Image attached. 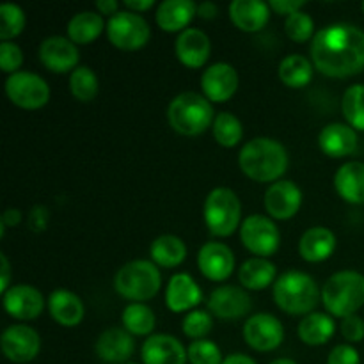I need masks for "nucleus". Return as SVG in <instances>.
I'll return each mask as SVG.
<instances>
[{
  "label": "nucleus",
  "mask_w": 364,
  "mask_h": 364,
  "mask_svg": "<svg viewBox=\"0 0 364 364\" xmlns=\"http://www.w3.org/2000/svg\"><path fill=\"white\" fill-rule=\"evenodd\" d=\"M358 132L345 123H331L318 135L320 149L331 159L348 156L358 149Z\"/></svg>",
  "instance_id": "23"
},
{
  "label": "nucleus",
  "mask_w": 364,
  "mask_h": 364,
  "mask_svg": "<svg viewBox=\"0 0 364 364\" xmlns=\"http://www.w3.org/2000/svg\"><path fill=\"white\" fill-rule=\"evenodd\" d=\"M284 32H287L288 38L295 43H306L309 41L315 32V21L304 11H297V13L287 16V21H284Z\"/></svg>",
  "instance_id": "39"
},
{
  "label": "nucleus",
  "mask_w": 364,
  "mask_h": 364,
  "mask_svg": "<svg viewBox=\"0 0 364 364\" xmlns=\"http://www.w3.org/2000/svg\"><path fill=\"white\" fill-rule=\"evenodd\" d=\"M205 223L213 237H230L240 228L242 203L228 187H217L205 199Z\"/></svg>",
  "instance_id": "7"
},
{
  "label": "nucleus",
  "mask_w": 364,
  "mask_h": 364,
  "mask_svg": "<svg viewBox=\"0 0 364 364\" xmlns=\"http://www.w3.org/2000/svg\"><path fill=\"white\" fill-rule=\"evenodd\" d=\"M270 364H297L294 361V359H288V358H279L276 359V361H272Z\"/></svg>",
  "instance_id": "53"
},
{
  "label": "nucleus",
  "mask_w": 364,
  "mask_h": 364,
  "mask_svg": "<svg viewBox=\"0 0 364 364\" xmlns=\"http://www.w3.org/2000/svg\"><path fill=\"white\" fill-rule=\"evenodd\" d=\"M2 297L7 315L18 320L38 318L45 308L41 291L31 284H13Z\"/></svg>",
  "instance_id": "18"
},
{
  "label": "nucleus",
  "mask_w": 364,
  "mask_h": 364,
  "mask_svg": "<svg viewBox=\"0 0 364 364\" xmlns=\"http://www.w3.org/2000/svg\"><path fill=\"white\" fill-rule=\"evenodd\" d=\"M201 89L205 92V98L210 100V102H228L238 89L237 70L228 63L212 64L203 73Z\"/></svg>",
  "instance_id": "17"
},
{
  "label": "nucleus",
  "mask_w": 364,
  "mask_h": 364,
  "mask_svg": "<svg viewBox=\"0 0 364 364\" xmlns=\"http://www.w3.org/2000/svg\"><path fill=\"white\" fill-rule=\"evenodd\" d=\"M198 267L203 276L215 283H223L233 274L235 255L226 244L208 242L198 252Z\"/></svg>",
  "instance_id": "16"
},
{
  "label": "nucleus",
  "mask_w": 364,
  "mask_h": 364,
  "mask_svg": "<svg viewBox=\"0 0 364 364\" xmlns=\"http://www.w3.org/2000/svg\"><path fill=\"white\" fill-rule=\"evenodd\" d=\"M213 137L223 148H235L244 137L242 121L231 112H219L213 121Z\"/></svg>",
  "instance_id": "35"
},
{
  "label": "nucleus",
  "mask_w": 364,
  "mask_h": 364,
  "mask_svg": "<svg viewBox=\"0 0 364 364\" xmlns=\"http://www.w3.org/2000/svg\"><path fill=\"white\" fill-rule=\"evenodd\" d=\"M302 206V191L290 180H279L265 192V210L272 219L288 220Z\"/></svg>",
  "instance_id": "15"
},
{
  "label": "nucleus",
  "mask_w": 364,
  "mask_h": 364,
  "mask_svg": "<svg viewBox=\"0 0 364 364\" xmlns=\"http://www.w3.org/2000/svg\"><path fill=\"white\" fill-rule=\"evenodd\" d=\"M162 287V276L156 265L148 259H134L117 270L114 288L123 299L132 302L151 301Z\"/></svg>",
  "instance_id": "6"
},
{
  "label": "nucleus",
  "mask_w": 364,
  "mask_h": 364,
  "mask_svg": "<svg viewBox=\"0 0 364 364\" xmlns=\"http://www.w3.org/2000/svg\"><path fill=\"white\" fill-rule=\"evenodd\" d=\"M103 27H105V23H103L102 14L95 13V11H82L68 21L66 31L68 38L75 45H89L100 38Z\"/></svg>",
  "instance_id": "32"
},
{
  "label": "nucleus",
  "mask_w": 364,
  "mask_h": 364,
  "mask_svg": "<svg viewBox=\"0 0 364 364\" xmlns=\"http://www.w3.org/2000/svg\"><path fill=\"white\" fill-rule=\"evenodd\" d=\"M219 9L213 2H201L198 6V14L203 18V20H213L217 16Z\"/></svg>",
  "instance_id": "50"
},
{
  "label": "nucleus",
  "mask_w": 364,
  "mask_h": 364,
  "mask_svg": "<svg viewBox=\"0 0 364 364\" xmlns=\"http://www.w3.org/2000/svg\"><path fill=\"white\" fill-rule=\"evenodd\" d=\"M334 331H336V323L329 315H326V313H309L299 323L297 333L302 343L309 345V347H320V345H326L333 338Z\"/></svg>",
  "instance_id": "30"
},
{
  "label": "nucleus",
  "mask_w": 364,
  "mask_h": 364,
  "mask_svg": "<svg viewBox=\"0 0 364 364\" xmlns=\"http://www.w3.org/2000/svg\"><path fill=\"white\" fill-rule=\"evenodd\" d=\"M304 6V0H270L269 2L270 9L276 11L277 14H287V16L297 13V11H301Z\"/></svg>",
  "instance_id": "46"
},
{
  "label": "nucleus",
  "mask_w": 364,
  "mask_h": 364,
  "mask_svg": "<svg viewBox=\"0 0 364 364\" xmlns=\"http://www.w3.org/2000/svg\"><path fill=\"white\" fill-rule=\"evenodd\" d=\"M48 220H50V212L46 206H34V208L28 212V228H31L34 233H41V231L46 230L48 226Z\"/></svg>",
  "instance_id": "45"
},
{
  "label": "nucleus",
  "mask_w": 364,
  "mask_h": 364,
  "mask_svg": "<svg viewBox=\"0 0 364 364\" xmlns=\"http://www.w3.org/2000/svg\"><path fill=\"white\" fill-rule=\"evenodd\" d=\"M0 262H2V270H0V272H2V281H0V291H2V295L6 294L7 290H9V284H11V265H9V262H7V256L4 255H0Z\"/></svg>",
  "instance_id": "48"
},
{
  "label": "nucleus",
  "mask_w": 364,
  "mask_h": 364,
  "mask_svg": "<svg viewBox=\"0 0 364 364\" xmlns=\"http://www.w3.org/2000/svg\"><path fill=\"white\" fill-rule=\"evenodd\" d=\"M127 364H137V363H127Z\"/></svg>",
  "instance_id": "55"
},
{
  "label": "nucleus",
  "mask_w": 364,
  "mask_h": 364,
  "mask_svg": "<svg viewBox=\"0 0 364 364\" xmlns=\"http://www.w3.org/2000/svg\"><path fill=\"white\" fill-rule=\"evenodd\" d=\"M208 311L220 320H238L247 315L252 308V301L247 291L240 287L226 284L210 294Z\"/></svg>",
  "instance_id": "13"
},
{
  "label": "nucleus",
  "mask_w": 364,
  "mask_h": 364,
  "mask_svg": "<svg viewBox=\"0 0 364 364\" xmlns=\"http://www.w3.org/2000/svg\"><path fill=\"white\" fill-rule=\"evenodd\" d=\"M39 60L46 70L52 73H68V71L78 68V53L77 45L70 38L63 36H50L39 45L38 50Z\"/></svg>",
  "instance_id": "14"
},
{
  "label": "nucleus",
  "mask_w": 364,
  "mask_h": 364,
  "mask_svg": "<svg viewBox=\"0 0 364 364\" xmlns=\"http://www.w3.org/2000/svg\"><path fill=\"white\" fill-rule=\"evenodd\" d=\"M322 302L338 318L355 315L364 306V276L355 270L333 274L322 288Z\"/></svg>",
  "instance_id": "5"
},
{
  "label": "nucleus",
  "mask_w": 364,
  "mask_h": 364,
  "mask_svg": "<svg viewBox=\"0 0 364 364\" xmlns=\"http://www.w3.org/2000/svg\"><path fill=\"white\" fill-rule=\"evenodd\" d=\"M363 13H364V2H363Z\"/></svg>",
  "instance_id": "54"
},
{
  "label": "nucleus",
  "mask_w": 364,
  "mask_h": 364,
  "mask_svg": "<svg viewBox=\"0 0 364 364\" xmlns=\"http://www.w3.org/2000/svg\"><path fill=\"white\" fill-rule=\"evenodd\" d=\"M276 265L267 258H249L238 269V279L247 290H265L276 279Z\"/></svg>",
  "instance_id": "29"
},
{
  "label": "nucleus",
  "mask_w": 364,
  "mask_h": 364,
  "mask_svg": "<svg viewBox=\"0 0 364 364\" xmlns=\"http://www.w3.org/2000/svg\"><path fill=\"white\" fill-rule=\"evenodd\" d=\"M213 107L210 100L198 92H181L171 100L167 107V121L174 132L187 137L203 134L215 121Z\"/></svg>",
  "instance_id": "4"
},
{
  "label": "nucleus",
  "mask_w": 364,
  "mask_h": 364,
  "mask_svg": "<svg viewBox=\"0 0 364 364\" xmlns=\"http://www.w3.org/2000/svg\"><path fill=\"white\" fill-rule=\"evenodd\" d=\"M322 291L318 284L301 270H288L274 283V301L277 308L291 316L309 315L318 306Z\"/></svg>",
  "instance_id": "3"
},
{
  "label": "nucleus",
  "mask_w": 364,
  "mask_h": 364,
  "mask_svg": "<svg viewBox=\"0 0 364 364\" xmlns=\"http://www.w3.org/2000/svg\"><path fill=\"white\" fill-rule=\"evenodd\" d=\"M240 240L252 255L265 258L277 252L281 244V233L276 223L265 215H249L240 226Z\"/></svg>",
  "instance_id": "10"
},
{
  "label": "nucleus",
  "mask_w": 364,
  "mask_h": 364,
  "mask_svg": "<svg viewBox=\"0 0 364 364\" xmlns=\"http://www.w3.org/2000/svg\"><path fill=\"white\" fill-rule=\"evenodd\" d=\"M334 188L350 205H364V164H343L334 176Z\"/></svg>",
  "instance_id": "28"
},
{
  "label": "nucleus",
  "mask_w": 364,
  "mask_h": 364,
  "mask_svg": "<svg viewBox=\"0 0 364 364\" xmlns=\"http://www.w3.org/2000/svg\"><path fill=\"white\" fill-rule=\"evenodd\" d=\"M203 301V291L192 276L188 274H174L166 288V306L173 313L194 311L196 306Z\"/></svg>",
  "instance_id": "21"
},
{
  "label": "nucleus",
  "mask_w": 364,
  "mask_h": 364,
  "mask_svg": "<svg viewBox=\"0 0 364 364\" xmlns=\"http://www.w3.org/2000/svg\"><path fill=\"white\" fill-rule=\"evenodd\" d=\"M95 350L103 363L127 364L135 352V341L124 327H109L96 340Z\"/></svg>",
  "instance_id": "19"
},
{
  "label": "nucleus",
  "mask_w": 364,
  "mask_h": 364,
  "mask_svg": "<svg viewBox=\"0 0 364 364\" xmlns=\"http://www.w3.org/2000/svg\"><path fill=\"white\" fill-rule=\"evenodd\" d=\"M238 166L251 180L259 183H276L288 169V153L276 139L256 137L245 142L240 149Z\"/></svg>",
  "instance_id": "2"
},
{
  "label": "nucleus",
  "mask_w": 364,
  "mask_h": 364,
  "mask_svg": "<svg viewBox=\"0 0 364 364\" xmlns=\"http://www.w3.org/2000/svg\"><path fill=\"white\" fill-rule=\"evenodd\" d=\"M327 364H361V358L352 345H336L327 355Z\"/></svg>",
  "instance_id": "44"
},
{
  "label": "nucleus",
  "mask_w": 364,
  "mask_h": 364,
  "mask_svg": "<svg viewBox=\"0 0 364 364\" xmlns=\"http://www.w3.org/2000/svg\"><path fill=\"white\" fill-rule=\"evenodd\" d=\"M25 18L23 9L16 4H2L0 6V39L2 41H9V39L16 38L23 32L25 28Z\"/></svg>",
  "instance_id": "38"
},
{
  "label": "nucleus",
  "mask_w": 364,
  "mask_h": 364,
  "mask_svg": "<svg viewBox=\"0 0 364 364\" xmlns=\"http://www.w3.org/2000/svg\"><path fill=\"white\" fill-rule=\"evenodd\" d=\"M213 327V318L210 311H203V309H194L188 313L181 322V329H183L185 336L192 338V340H205L206 334H210Z\"/></svg>",
  "instance_id": "40"
},
{
  "label": "nucleus",
  "mask_w": 364,
  "mask_h": 364,
  "mask_svg": "<svg viewBox=\"0 0 364 364\" xmlns=\"http://www.w3.org/2000/svg\"><path fill=\"white\" fill-rule=\"evenodd\" d=\"M107 38L116 48L134 52L148 45L151 31L148 21L141 14L132 11H117L107 21Z\"/></svg>",
  "instance_id": "8"
},
{
  "label": "nucleus",
  "mask_w": 364,
  "mask_h": 364,
  "mask_svg": "<svg viewBox=\"0 0 364 364\" xmlns=\"http://www.w3.org/2000/svg\"><path fill=\"white\" fill-rule=\"evenodd\" d=\"M191 364H223V352L213 341L196 340L187 348Z\"/></svg>",
  "instance_id": "41"
},
{
  "label": "nucleus",
  "mask_w": 364,
  "mask_h": 364,
  "mask_svg": "<svg viewBox=\"0 0 364 364\" xmlns=\"http://www.w3.org/2000/svg\"><path fill=\"white\" fill-rule=\"evenodd\" d=\"M336 249V237L323 226L309 228L299 242V252L309 263H320L331 258Z\"/></svg>",
  "instance_id": "27"
},
{
  "label": "nucleus",
  "mask_w": 364,
  "mask_h": 364,
  "mask_svg": "<svg viewBox=\"0 0 364 364\" xmlns=\"http://www.w3.org/2000/svg\"><path fill=\"white\" fill-rule=\"evenodd\" d=\"M341 334L350 343H359L364 340V320L359 315H352L341 322Z\"/></svg>",
  "instance_id": "43"
},
{
  "label": "nucleus",
  "mask_w": 364,
  "mask_h": 364,
  "mask_svg": "<svg viewBox=\"0 0 364 364\" xmlns=\"http://www.w3.org/2000/svg\"><path fill=\"white\" fill-rule=\"evenodd\" d=\"M123 327L132 334V336H146V334L153 333L156 326V316L142 302H132L124 308L123 316Z\"/></svg>",
  "instance_id": "34"
},
{
  "label": "nucleus",
  "mask_w": 364,
  "mask_h": 364,
  "mask_svg": "<svg viewBox=\"0 0 364 364\" xmlns=\"http://www.w3.org/2000/svg\"><path fill=\"white\" fill-rule=\"evenodd\" d=\"M277 73H279L281 82L288 87H306L313 78V63L301 53H291L281 60Z\"/></svg>",
  "instance_id": "33"
},
{
  "label": "nucleus",
  "mask_w": 364,
  "mask_h": 364,
  "mask_svg": "<svg viewBox=\"0 0 364 364\" xmlns=\"http://www.w3.org/2000/svg\"><path fill=\"white\" fill-rule=\"evenodd\" d=\"M6 95L20 109L36 110L48 103L50 87L45 78L32 71H16L7 77Z\"/></svg>",
  "instance_id": "9"
},
{
  "label": "nucleus",
  "mask_w": 364,
  "mask_h": 364,
  "mask_svg": "<svg viewBox=\"0 0 364 364\" xmlns=\"http://www.w3.org/2000/svg\"><path fill=\"white\" fill-rule=\"evenodd\" d=\"M230 18L240 31L258 32L269 23L270 7L262 0H235L230 6Z\"/></svg>",
  "instance_id": "26"
},
{
  "label": "nucleus",
  "mask_w": 364,
  "mask_h": 364,
  "mask_svg": "<svg viewBox=\"0 0 364 364\" xmlns=\"http://www.w3.org/2000/svg\"><path fill=\"white\" fill-rule=\"evenodd\" d=\"M2 352L11 363L25 364L36 359V355L41 350V338L32 327L23 326H11L4 331L2 340Z\"/></svg>",
  "instance_id": "12"
},
{
  "label": "nucleus",
  "mask_w": 364,
  "mask_h": 364,
  "mask_svg": "<svg viewBox=\"0 0 364 364\" xmlns=\"http://www.w3.org/2000/svg\"><path fill=\"white\" fill-rule=\"evenodd\" d=\"M341 110L354 130L364 132V84H355L345 91L341 100Z\"/></svg>",
  "instance_id": "37"
},
{
  "label": "nucleus",
  "mask_w": 364,
  "mask_h": 364,
  "mask_svg": "<svg viewBox=\"0 0 364 364\" xmlns=\"http://www.w3.org/2000/svg\"><path fill=\"white\" fill-rule=\"evenodd\" d=\"M313 66L331 78H348L364 70V31L352 23H333L313 38Z\"/></svg>",
  "instance_id": "1"
},
{
  "label": "nucleus",
  "mask_w": 364,
  "mask_h": 364,
  "mask_svg": "<svg viewBox=\"0 0 364 364\" xmlns=\"http://www.w3.org/2000/svg\"><path fill=\"white\" fill-rule=\"evenodd\" d=\"M144 364H185L188 354L181 341L169 334H153L144 341L141 350Z\"/></svg>",
  "instance_id": "20"
},
{
  "label": "nucleus",
  "mask_w": 364,
  "mask_h": 364,
  "mask_svg": "<svg viewBox=\"0 0 364 364\" xmlns=\"http://www.w3.org/2000/svg\"><path fill=\"white\" fill-rule=\"evenodd\" d=\"M21 223V212L16 208H7L6 212L2 213V219H0V224L4 228H14Z\"/></svg>",
  "instance_id": "47"
},
{
  "label": "nucleus",
  "mask_w": 364,
  "mask_h": 364,
  "mask_svg": "<svg viewBox=\"0 0 364 364\" xmlns=\"http://www.w3.org/2000/svg\"><path fill=\"white\" fill-rule=\"evenodd\" d=\"M124 7H127L128 11H132V13H144V11L151 9L153 6H155V2L153 0H124Z\"/></svg>",
  "instance_id": "49"
},
{
  "label": "nucleus",
  "mask_w": 364,
  "mask_h": 364,
  "mask_svg": "<svg viewBox=\"0 0 364 364\" xmlns=\"http://www.w3.org/2000/svg\"><path fill=\"white\" fill-rule=\"evenodd\" d=\"M149 255H151L155 265L164 267V269H174V267L181 265L187 258V245L180 237L162 235V237L153 240Z\"/></svg>",
  "instance_id": "31"
},
{
  "label": "nucleus",
  "mask_w": 364,
  "mask_h": 364,
  "mask_svg": "<svg viewBox=\"0 0 364 364\" xmlns=\"http://www.w3.org/2000/svg\"><path fill=\"white\" fill-rule=\"evenodd\" d=\"M21 64H23V52H21L20 46L11 41L0 43V68H2V71L13 75L20 70Z\"/></svg>",
  "instance_id": "42"
},
{
  "label": "nucleus",
  "mask_w": 364,
  "mask_h": 364,
  "mask_svg": "<svg viewBox=\"0 0 364 364\" xmlns=\"http://www.w3.org/2000/svg\"><path fill=\"white\" fill-rule=\"evenodd\" d=\"M176 57L183 66L187 68H201L208 60L212 52V43L210 38L199 28H185L180 32L176 39Z\"/></svg>",
  "instance_id": "22"
},
{
  "label": "nucleus",
  "mask_w": 364,
  "mask_h": 364,
  "mask_svg": "<svg viewBox=\"0 0 364 364\" xmlns=\"http://www.w3.org/2000/svg\"><path fill=\"white\" fill-rule=\"evenodd\" d=\"M96 9L102 14H110V16H114V14L117 13V2L116 0H98V2H96Z\"/></svg>",
  "instance_id": "51"
},
{
  "label": "nucleus",
  "mask_w": 364,
  "mask_h": 364,
  "mask_svg": "<svg viewBox=\"0 0 364 364\" xmlns=\"http://www.w3.org/2000/svg\"><path fill=\"white\" fill-rule=\"evenodd\" d=\"M198 14V4L192 0H164L156 7V25L164 32H183Z\"/></svg>",
  "instance_id": "24"
},
{
  "label": "nucleus",
  "mask_w": 364,
  "mask_h": 364,
  "mask_svg": "<svg viewBox=\"0 0 364 364\" xmlns=\"http://www.w3.org/2000/svg\"><path fill=\"white\" fill-rule=\"evenodd\" d=\"M50 316L63 327H75L84 320L82 299L70 290H55L48 297Z\"/></svg>",
  "instance_id": "25"
},
{
  "label": "nucleus",
  "mask_w": 364,
  "mask_h": 364,
  "mask_svg": "<svg viewBox=\"0 0 364 364\" xmlns=\"http://www.w3.org/2000/svg\"><path fill=\"white\" fill-rule=\"evenodd\" d=\"M98 77L89 66H78L70 75V91L78 102H91L98 95Z\"/></svg>",
  "instance_id": "36"
},
{
  "label": "nucleus",
  "mask_w": 364,
  "mask_h": 364,
  "mask_svg": "<svg viewBox=\"0 0 364 364\" xmlns=\"http://www.w3.org/2000/svg\"><path fill=\"white\" fill-rule=\"evenodd\" d=\"M244 340L256 352L276 350L284 340V327L270 313H256L245 322Z\"/></svg>",
  "instance_id": "11"
},
{
  "label": "nucleus",
  "mask_w": 364,
  "mask_h": 364,
  "mask_svg": "<svg viewBox=\"0 0 364 364\" xmlns=\"http://www.w3.org/2000/svg\"><path fill=\"white\" fill-rule=\"evenodd\" d=\"M223 364H258V363L245 354H231L224 359Z\"/></svg>",
  "instance_id": "52"
}]
</instances>
